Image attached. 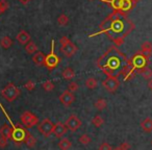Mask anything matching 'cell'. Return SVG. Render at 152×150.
Returning a JSON list of instances; mask_svg holds the SVG:
<instances>
[{
  "instance_id": "8",
  "label": "cell",
  "mask_w": 152,
  "mask_h": 150,
  "mask_svg": "<svg viewBox=\"0 0 152 150\" xmlns=\"http://www.w3.org/2000/svg\"><path fill=\"white\" fill-rule=\"evenodd\" d=\"M21 122L25 128H32L34 125L39 123V118L30 112H24L21 115Z\"/></svg>"
},
{
  "instance_id": "3",
  "label": "cell",
  "mask_w": 152,
  "mask_h": 150,
  "mask_svg": "<svg viewBox=\"0 0 152 150\" xmlns=\"http://www.w3.org/2000/svg\"><path fill=\"white\" fill-rule=\"evenodd\" d=\"M150 63V57L146 56L141 50H139L137 53L132 55V56L129 59V64H130L131 68H132L133 71L137 73L139 70L143 69L145 67H148Z\"/></svg>"
},
{
  "instance_id": "18",
  "label": "cell",
  "mask_w": 152,
  "mask_h": 150,
  "mask_svg": "<svg viewBox=\"0 0 152 150\" xmlns=\"http://www.w3.org/2000/svg\"><path fill=\"white\" fill-rule=\"evenodd\" d=\"M57 146H58V148L61 150H69L70 148L72 147V143L68 138H61V139L59 140Z\"/></svg>"
},
{
  "instance_id": "39",
  "label": "cell",
  "mask_w": 152,
  "mask_h": 150,
  "mask_svg": "<svg viewBox=\"0 0 152 150\" xmlns=\"http://www.w3.org/2000/svg\"><path fill=\"white\" fill-rule=\"evenodd\" d=\"M113 150H123V149L121 148V146H117V147L113 148Z\"/></svg>"
},
{
  "instance_id": "41",
  "label": "cell",
  "mask_w": 152,
  "mask_h": 150,
  "mask_svg": "<svg viewBox=\"0 0 152 150\" xmlns=\"http://www.w3.org/2000/svg\"><path fill=\"white\" fill-rule=\"evenodd\" d=\"M100 1H102V2H104V1H105V0H100Z\"/></svg>"
},
{
  "instance_id": "6",
  "label": "cell",
  "mask_w": 152,
  "mask_h": 150,
  "mask_svg": "<svg viewBox=\"0 0 152 150\" xmlns=\"http://www.w3.org/2000/svg\"><path fill=\"white\" fill-rule=\"evenodd\" d=\"M1 95L4 99H7V101L13 102L14 100H16L20 95V90L16 87L14 83H9L4 89L1 91Z\"/></svg>"
},
{
  "instance_id": "16",
  "label": "cell",
  "mask_w": 152,
  "mask_h": 150,
  "mask_svg": "<svg viewBox=\"0 0 152 150\" xmlns=\"http://www.w3.org/2000/svg\"><path fill=\"white\" fill-rule=\"evenodd\" d=\"M0 135L7 140L11 139L12 138V127L7 124H4L1 128H0Z\"/></svg>"
},
{
  "instance_id": "13",
  "label": "cell",
  "mask_w": 152,
  "mask_h": 150,
  "mask_svg": "<svg viewBox=\"0 0 152 150\" xmlns=\"http://www.w3.org/2000/svg\"><path fill=\"white\" fill-rule=\"evenodd\" d=\"M67 130H68V128L66 127L65 123H63V122H61V121H58V122H56L54 124V127H53L52 133L55 135V137L57 138V139H61V138H63L64 135H66Z\"/></svg>"
},
{
  "instance_id": "22",
  "label": "cell",
  "mask_w": 152,
  "mask_h": 150,
  "mask_svg": "<svg viewBox=\"0 0 152 150\" xmlns=\"http://www.w3.org/2000/svg\"><path fill=\"white\" fill-rule=\"evenodd\" d=\"M85 86L88 88V89H96L98 87V80L95 78V77H89V78L86 80Z\"/></svg>"
},
{
  "instance_id": "7",
  "label": "cell",
  "mask_w": 152,
  "mask_h": 150,
  "mask_svg": "<svg viewBox=\"0 0 152 150\" xmlns=\"http://www.w3.org/2000/svg\"><path fill=\"white\" fill-rule=\"evenodd\" d=\"M53 127H54V124L53 122L50 120V119L46 118L44 120H42L40 123L38 124V129L45 138H49L51 135H52L53 131Z\"/></svg>"
},
{
  "instance_id": "29",
  "label": "cell",
  "mask_w": 152,
  "mask_h": 150,
  "mask_svg": "<svg viewBox=\"0 0 152 150\" xmlns=\"http://www.w3.org/2000/svg\"><path fill=\"white\" fill-rule=\"evenodd\" d=\"M42 88L46 92H51L54 90V83H53L51 80H46L42 83Z\"/></svg>"
},
{
  "instance_id": "27",
  "label": "cell",
  "mask_w": 152,
  "mask_h": 150,
  "mask_svg": "<svg viewBox=\"0 0 152 150\" xmlns=\"http://www.w3.org/2000/svg\"><path fill=\"white\" fill-rule=\"evenodd\" d=\"M68 23H69V18H68L67 15L61 14V15L58 16V18H57V24L59 26H67Z\"/></svg>"
},
{
  "instance_id": "5",
  "label": "cell",
  "mask_w": 152,
  "mask_h": 150,
  "mask_svg": "<svg viewBox=\"0 0 152 150\" xmlns=\"http://www.w3.org/2000/svg\"><path fill=\"white\" fill-rule=\"evenodd\" d=\"M61 63L59 56L54 52V41H51V50L48 54L45 56V64L44 66L47 68V70L52 71L57 67V65Z\"/></svg>"
},
{
  "instance_id": "34",
  "label": "cell",
  "mask_w": 152,
  "mask_h": 150,
  "mask_svg": "<svg viewBox=\"0 0 152 150\" xmlns=\"http://www.w3.org/2000/svg\"><path fill=\"white\" fill-rule=\"evenodd\" d=\"M98 150H113V147L107 142H103V143L99 146V149Z\"/></svg>"
},
{
  "instance_id": "37",
  "label": "cell",
  "mask_w": 152,
  "mask_h": 150,
  "mask_svg": "<svg viewBox=\"0 0 152 150\" xmlns=\"http://www.w3.org/2000/svg\"><path fill=\"white\" fill-rule=\"evenodd\" d=\"M148 88L152 91V78L149 79V81H148Z\"/></svg>"
},
{
  "instance_id": "31",
  "label": "cell",
  "mask_w": 152,
  "mask_h": 150,
  "mask_svg": "<svg viewBox=\"0 0 152 150\" xmlns=\"http://www.w3.org/2000/svg\"><path fill=\"white\" fill-rule=\"evenodd\" d=\"M78 89H79L78 83H75V81H71V83L68 85V91H70L71 93H74V92H76Z\"/></svg>"
},
{
  "instance_id": "42",
  "label": "cell",
  "mask_w": 152,
  "mask_h": 150,
  "mask_svg": "<svg viewBox=\"0 0 152 150\" xmlns=\"http://www.w3.org/2000/svg\"><path fill=\"white\" fill-rule=\"evenodd\" d=\"M151 144H152V141H151Z\"/></svg>"
},
{
  "instance_id": "14",
  "label": "cell",
  "mask_w": 152,
  "mask_h": 150,
  "mask_svg": "<svg viewBox=\"0 0 152 150\" xmlns=\"http://www.w3.org/2000/svg\"><path fill=\"white\" fill-rule=\"evenodd\" d=\"M16 39H17V41L21 45H26L28 42H30V34H28L27 31H25V30H21V31L17 34Z\"/></svg>"
},
{
  "instance_id": "15",
  "label": "cell",
  "mask_w": 152,
  "mask_h": 150,
  "mask_svg": "<svg viewBox=\"0 0 152 150\" xmlns=\"http://www.w3.org/2000/svg\"><path fill=\"white\" fill-rule=\"evenodd\" d=\"M32 61L36 65L38 66H44L45 64V54L41 51H38L34 54L32 56Z\"/></svg>"
},
{
  "instance_id": "25",
  "label": "cell",
  "mask_w": 152,
  "mask_h": 150,
  "mask_svg": "<svg viewBox=\"0 0 152 150\" xmlns=\"http://www.w3.org/2000/svg\"><path fill=\"white\" fill-rule=\"evenodd\" d=\"M25 50L28 54H34V53L38 52V46L36 45V43L34 42H28L25 46Z\"/></svg>"
},
{
  "instance_id": "2",
  "label": "cell",
  "mask_w": 152,
  "mask_h": 150,
  "mask_svg": "<svg viewBox=\"0 0 152 150\" xmlns=\"http://www.w3.org/2000/svg\"><path fill=\"white\" fill-rule=\"evenodd\" d=\"M134 28V24L122 12L113 11L103 21L100 23V30L98 34H104L114 42L115 46H121L124 44L126 37Z\"/></svg>"
},
{
  "instance_id": "28",
  "label": "cell",
  "mask_w": 152,
  "mask_h": 150,
  "mask_svg": "<svg viewBox=\"0 0 152 150\" xmlns=\"http://www.w3.org/2000/svg\"><path fill=\"white\" fill-rule=\"evenodd\" d=\"M103 123H104V120L100 115H97V116H95L93 119H92V124L96 127H100Z\"/></svg>"
},
{
  "instance_id": "35",
  "label": "cell",
  "mask_w": 152,
  "mask_h": 150,
  "mask_svg": "<svg viewBox=\"0 0 152 150\" xmlns=\"http://www.w3.org/2000/svg\"><path fill=\"white\" fill-rule=\"evenodd\" d=\"M120 146H121V148H122L123 150H130V148H131L130 144H129L128 142H123Z\"/></svg>"
},
{
  "instance_id": "17",
  "label": "cell",
  "mask_w": 152,
  "mask_h": 150,
  "mask_svg": "<svg viewBox=\"0 0 152 150\" xmlns=\"http://www.w3.org/2000/svg\"><path fill=\"white\" fill-rule=\"evenodd\" d=\"M141 51L146 55V56L150 57L152 54V44L148 41L144 42L143 44L141 45Z\"/></svg>"
},
{
  "instance_id": "43",
  "label": "cell",
  "mask_w": 152,
  "mask_h": 150,
  "mask_svg": "<svg viewBox=\"0 0 152 150\" xmlns=\"http://www.w3.org/2000/svg\"><path fill=\"white\" fill-rule=\"evenodd\" d=\"M90 1H92V0H90Z\"/></svg>"
},
{
  "instance_id": "11",
  "label": "cell",
  "mask_w": 152,
  "mask_h": 150,
  "mask_svg": "<svg viewBox=\"0 0 152 150\" xmlns=\"http://www.w3.org/2000/svg\"><path fill=\"white\" fill-rule=\"evenodd\" d=\"M58 99L64 106L69 108V106L71 105L74 101H75V96H74L73 93H71V92L67 90V91H64L63 93L59 95Z\"/></svg>"
},
{
  "instance_id": "24",
  "label": "cell",
  "mask_w": 152,
  "mask_h": 150,
  "mask_svg": "<svg viewBox=\"0 0 152 150\" xmlns=\"http://www.w3.org/2000/svg\"><path fill=\"white\" fill-rule=\"evenodd\" d=\"M24 143L26 144V146L29 148H34V146H36L37 144V139L34 137L32 135H30V132L27 135V137H26L25 141H24Z\"/></svg>"
},
{
  "instance_id": "12",
  "label": "cell",
  "mask_w": 152,
  "mask_h": 150,
  "mask_svg": "<svg viewBox=\"0 0 152 150\" xmlns=\"http://www.w3.org/2000/svg\"><path fill=\"white\" fill-rule=\"evenodd\" d=\"M77 50H78V49H77V46H76L74 43H72L71 41L61 46V51L64 53V55L67 57H72L76 52H77Z\"/></svg>"
},
{
  "instance_id": "10",
  "label": "cell",
  "mask_w": 152,
  "mask_h": 150,
  "mask_svg": "<svg viewBox=\"0 0 152 150\" xmlns=\"http://www.w3.org/2000/svg\"><path fill=\"white\" fill-rule=\"evenodd\" d=\"M102 87L110 93H115L120 87V81L117 77H106L105 80L102 81Z\"/></svg>"
},
{
  "instance_id": "44",
  "label": "cell",
  "mask_w": 152,
  "mask_h": 150,
  "mask_svg": "<svg viewBox=\"0 0 152 150\" xmlns=\"http://www.w3.org/2000/svg\"><path fill=\"white\" fill-rule=\"evenodd\" d=\"M0 14H1V12H0Z\"/></svg>"
},
{
  "instance_id": "23",
  "label": "cell",
  "mask_w": 152,
  "mask_h": 150,
  "mask_svg": "<svg viewBox=\"0 0 152 150\" xmlns=\"http://www.w3.org/2000/svg\"><path fill=\"white\" fill-rule=\"evenodd\" d=\"M94 106H95L98 110H105L106 106H107V102H106V100L103 99V98H99V99L96 100V102L94 103Z\"/></svg>"
},
{
  "instance_id": "21",
  "label": "cell",
  "mask_w": 152,
  "mask_h": 150,
  "mask_svg": "<svg viewBox=\"0 0 152 150\" xmlns=\"http://www.w3.org/2000/svg\"><path fill=\"white\" fill-rule=\"evenodd\" d=\"M61 75H63V77L65 79L70 80V79H73L75 77V72H74V70L72 68H66L63 71V73H61Z\"/></svg>"
},
{
  "instance_id": "36",
  "label": "cell",
  "mask_w": 152,
  "mask_h": 150,
  "mask_svg": "<svg viewBox=\"0 0 152 150\" xmlns=\"http://www.w3.org/2000/svg\"><path fill=\"white\" fill-rule=\"evenodd\" d=\"M7 140L2 137H0V148L7 147Z\"/></svg>"
},
{
  "instance_id": "26",
  "label": "cell",
  "mask_w": 152,
  "mask_h": 150,
  "mask_svg": "<svg viewBox=\"0 0 152 150\" xmlns=\"http://www.w3.org/2000/svg\"><path fill=\"white\" fill-rule=\"evenodd\" d=\"M0 45H1L3 48L7 49V48H10L12 45H13V41H12V39L10 38V37L5 36V37H3L1 40H0Z\"/></svg>"
},
{
  "instance_id": "20",
  "label": "cell",
  "mask_w": 152,
  "mask_h": 150,
  "mask_svg": "<svg viewBox=\"0 0 152 150\" xmlns=\"http://www.w3.org/2000/svg\"><path fill=\"white\" fill-rule=\"evenodd\" d=\"M137 73L141 74L142 77H143V78L148 79V80L152 78V70L150 69L149 67H145V68H143V69L139 70V71H137Z\"/></svg>"
},
{
  "instance_id": "33",
  "label": "cell",
  "mask_w": 152,
  "mask_h": 150,
  "mask_svg": "<svg viewBox=\"0 0 152 150\" xmlns=\"http://www.w3.org/2000/svg\"><path fill=\"white\" fill-rule=\"evenodd\" d=\"M24 88H25L26 90H28V91H34V88H36V83L32 80H28L27 83L24 85Z\"/></svg>"
},
{
  "instance_id": "40",
  "label": "cell",
  "mask_w": 152,
  "mask_h": 150,
  "mask_svg": "<svg viewBox=\"0 0 152 150\" xmlns=\"http://www.w3.org/2000/svg\"><path fill=\"white\" fill-rule=\"evenodd\" d=\"M131 1H132V2H133V3H134V4H137V2H139L140 0H131Z\"/></svg>"
},
{
  "instance_id": "38",
  "label": "cell",
  "mask_w": 152,
  "mask_h": 150,
  "mask_svg": "<svg viewBox=\"0 0 152 150\" xmlns=\"http://www.w3.org/2000/svg\"><path fill=\"white\" fill-rule=\"evenodd\" d=\"M19 1L22 3V4H24V5H25V4H27V3L29 2L30 0H19Z\"/></svg>"
},
{
  "instance_id": "4",
  "label": "cell",
  "mask_w": 152,
  "mask_h": 150,
  "mask_svg": "<svg viewBox=\"0 0 152 150\" xmlns=\"http://www.w3.org/2000/svg\"><path fill=\"white\" fill-rule=\"evenodd\" d=\"M29 133V131L21 124H16L12 126V138L11 139L14 141L15 145L20 146L24 141L26 137Z\"/></svg>"
},
{
  "instance_id": "19",
  "label": "cell",
  "mask_w": 152,
  "mask_h": 150,
  "mask_svg": "<svg viewBox=\"0 0 152 150\" xmlns=\"http://www.w3.org/2000/svg\"><path fill=\"white\" fill-rule=\"evenodd\" d=\"M141 127L145 132H151L152 131V119L146 118L141 122Z\"/></svg>"
},
{
  "instance_id": "9",
  "label": "cell",
  "mask_w": 152,
  "mask_h": 150,
  "mask_svg": "<svg viewBox=\"0 0 152 150\" xmlns=\"http://www.w3.org/2000/svg\"><path fill=\"white\" fill-rule=\"evenodd\" d=\"M65 125L69 130L75 132V131H77L81 127L83 121L76 116L75 114H72V115H70V117H68V119L66 120Z\"/></svg>"
},
{
  "instance_id": "32",
  "label": "cell",
  "mask_w": 152,
  "mask_h": 150,
  "mask_svg": "<svg viewBox=\"0 0 152 150\" xmlns=\"http://www.w3.org/2000/svg\"><path fill=\"white\" fill-rule=\"evenodd\" d=\"M9 7H10V3L7 2V0H0V12H1V14L4 13Z\"/></svg>"
},
{
  "instance_id": "1",
  "label": "cell",
  "mask_w": 152,
  "mask_h": 150,
  "mask_svg": "<svg viewBox=\"0 0 152 150\" xmlns=\"http://www.w3.org/2000/svg\"><path fill=\"white\" fill-rule=\"evenodd\" d=\"M96 65L107 77L118 78L123 75L124 80H130L137 74L129 64V59L115 45L110 46L97 59Z\"/></svg>"
},
{
  "instance_id": "30",
  "label": "cell",
  "mask_w": 152,
  "mask_h": 150,
  "mask_svg": "<svg viewBox=\"0 0 152 150\" xmlns=\"http://www.w3.org/2000/svg\"><path fill=\"white\" fill-rule=\"evenodd\" d=\"M78 141H79V143H80V144L87 146V145H89V144L92 142V139H91V137H90V135H88L87 133H85V135H80V138H79Z\"/></svg>"
}]
</instances>
